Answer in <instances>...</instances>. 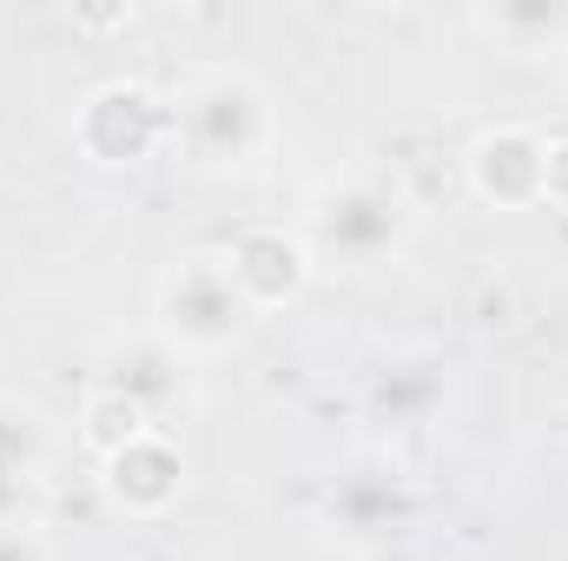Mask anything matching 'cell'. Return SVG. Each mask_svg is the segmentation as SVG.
<instances>
[{
    "mask_svg": "<svg viewBox=\"0 0 568 561\" xmlns=\"http://www.w3.org/2000/svg\"><path fill=\"white\" fill-rule=\"evenodd\" d=\"M172 140L205 172H258L278 145L272 93L245 67H199L172 93Z\"/></svg>",
    "mask_w": 568,
    "mask_h": 561,
    "instance_id": "6da1fadb",
    "label": "cell"
},
{
    "mask_svg": "<svg viewBox=\"0 0 568 561\" xmlns=\"http://www.w3.org/2000/svg\"><path fill=\"white\" fill-rule=\"evenodd\" d=\"M304 245L317 265H344V272H377V265H397L410 252V232H417V205L397 178L384 172H344V178H324L304 205Z\"/></svg>",
    "mask_w": 568,
    "mask_h": 561,
    "instance_id": "7a4b0ae2",
    "label": "cell"
},
{
    "mask_svg": "<svg viewBox=\"0 0 568 561\" xmlns=\"http://www.w3.org/2000/svg\"><path fill=\"white\" fill-rule=\"evenodd\" d=\"M252 310L225 272V252H179L152 284V337L179 357H219L245 337Z\"/></svg>",
    "mask_w": 568,
    "mask_h": 561,
    "instance_id": "3957f363",
    "label": "cell"
},
{
    "mask_svg": "<svg viewBox=\"0 0 568 561\" xmlns=\"http://www.w3.org/2000/svg\"><path fill=\"white\" fill-rule=\"evenodd\" d=\"M165 140H172V100L133 73L100 80L73 113V145L93 165H145Z\"/></svg>",
    "mask_w": 568,
    "mask_h": 561,
    "instance_id": "277c9868",
    "label": "cell"
},
{
    "mask_svg": "<svg viewBox=\"0 0 568 561\" xmlns=\"http://www.w3.org/2000/svg\"><path fill=\"white\" fill-rule=\"evenodd\" d=\"M317 516H324V529H331L337 542L377 549V542H390L397 529L417 522V489H410V476H404L390 456H364V462H351V469L324 489Z\"/></svg>",
    "mask_w": 568,
    "mask_h": 561,
    "instance_id": "5b68a950",
    "label": "cell"
},
{
    "mask_svg": "<svg viewBox=\"0 0 568 561\" xmlns=\"http://www.w3.org/2000/svg\"><path fill=\"white\" fill-rule=\"evenodd\" d=\"M225 272L239 284L245 310L258 317V310H291L317 278V258H311L297 225H245L225 245Z\"/></svg>",
    "mask_w": 568,
    "mask_h": 561,
    "instance_id": "8992f818",
    "label": "cell"
},
{
    "mask_svg": "<svg viewBox=\"0 0 568 561\" xmlns=\"http://www.w3.org/2000/svg\"><path fill=\"white\" fill-rule=\"evenodd\" d=\"M100 489H106V502L120 516L159 522L185 496V449L172 442V429H145V436H133L126 449H113L100 462Z\"/></svg>",
    "mask_w": 568,
    "mask_h": 561,
    "instance_id": "52a82bcc",
    "label": "cell"
},
{
    "mask_svg": "<svg viewBox=\"0 0 568 561\" xmlns=\"http://www.w3.org/2000/svg\"><path fill=\"white\" fill-rule=\"evenodd\" d=\"M542 159H549V140L536 126H489L476 133L469 152H463V172H469V192L496 212H529L542 205Z\"/></svg>",
    "mask_w": 568,
    "mask_h": 561,
    "instance_id": "ba28073f",
    "label": "cell"
},
{
    "mask_svg": "<svg viewBox=\"0 0 568 561\" xmlns=\"http://www.w3.org/2000/svg\"><path fill=\"white\" fill-rule=\"evenodd\" d=\"M100 384H106V390H120V397H133L152 429L192 417V404H199L192 364H185L165 337H126V344H113V350H106V377H100Z\"/></svg>",
    "mask_w": 568,
    "mask_h": 561,
    "instance_id": "9c48e42d",
    "label": "cell"
},
{
    "mask_svg": "<svg viewBox=\"0 0 568 561\" xmlns=\"http://www.w3.org/2000/svg\"><path fill=\"white\" fill-rule=\"evenodd\" d=\"M443 397H449V370H443V357H429V350H404V357L377 364V370H371V384H364L371 417L397 422V429L429 422Z\"/></svg>",
    "mask_w": 568,
    "mask_h": 561,
    "instance_id": "30bf717a",
    "label": "cell"
},
{
    "mask_svg": "<svg viewBox=\"0 0 568 561\" xmlns=\"http://www.w3.org/2000/svg\"><path fill=\"white\" fill-rule=\"evenodd\" d=\"M476 27L516 53H556L568 40V7L562 0H509V7H483Z\"/></svg>",
    "mask_w": 568,
    "mask_h": 561,
    "instance_id": "8fae6325",
    "label": "cell"
},
{
    "mask_svg": "<svg viewBox=\"0 0 568 561\" xmlns=\"http://www.w3.org/2000/svg\"><path fill=\"white\" fill-rule=\"evenodd\" d=\"M152 422H145V410L133 404V397H120V390H93L87 404H80V442H87V456L93 462H106L113 449H126L133 436H145Z\"/></svg>",
    "mask_w": 568,
    "mask_h": 561,
    "instance_id": "7c38bea8",
    "label": "cell"
},
{
    "mask_svg": "<svg viewBox=\"0 0 568 561\" xmlns=\"http://www.w3.org/2000/svg\"><path fill=\"white\" fill-rule=\"evenodd\" d=\"M0 561H53L40 522H7V529H0Z\"/></svg>",
    "mask_w": 568,
    "mask_h": 561,
    "instance_id": "4fadbf2b",
    "label": "cell"
},
{
    "mask_svg": "<svg viewBox=\"0 0 568 561\" xmlns=\"http://www.w3.org/2000/svg\"><path fill=\"white\" fill-rule=\"evenodd\" d=\"M542 205L568 212V133L549 140V159H542Z\"/></svg>",
    "mask_w": 568,
    "mask_h": 561,
    "instance_id": "5bb4252c",
    "label": "cell"
}]
</instances>
